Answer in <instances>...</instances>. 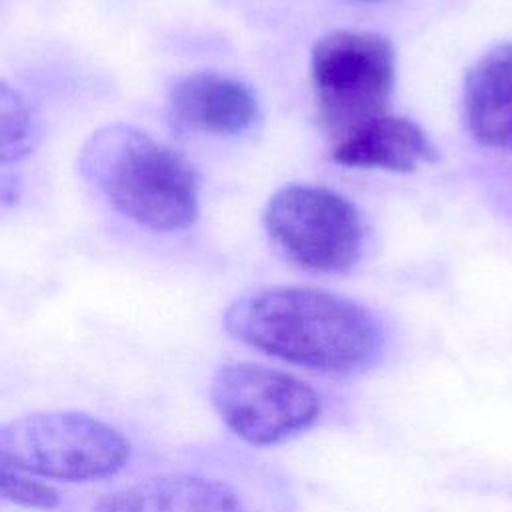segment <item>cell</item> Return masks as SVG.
<instances>
[{
  "instance_id": "cell-1",
  "label": "cell",
  "mask_w": 512,
  "mask_h": 512,
  "mask_svg": "<svg viewBox=\"0 0 512 512\" xmlns=\"http://www.w3.org/2000/svg\"><path fill=\"white\" fill-rule=\"evenodd\" d=\"M226 332L266 356L334 376L374 364L382 330L362 304L318 288L276 286L234 300Z\"/></svg>"
},
{
  "instance_id": "cell-2",
  "label": "cell",
  "mask_w": 512,
  "mask_h": 512,
  "mask_svg": "<svg viewBox=\"0 0 512 512\" xmlns=\"http://www.w3.org/2000/svg\"><path fill=\"white\" fill-rule=\"evenodd\" d=\"M78 170L122 216L148 230H186L198 218L190 162L136 126L98 128L80 148Z\"/></svg>"
},
{
  "instance_id": "cell-3",
  "label": "cell",
  "mask_w": 512,
  "mask_h": 512,
  "mask_svg": "<svg viewBox=\"0 0 512 512\" xmlns=\"http://www.w3.org/2000/svg\"><path fill=\"white\" fill-rule=\"evenodd\" d=\"M128 460L124 434L86 412H32L0 424V464L22 474L92 482L118 474Z\"/></svg>"
},
{
  "instance_id": "cell-4",
  "label": "cell",
  "mask_w": 512,
  "mask_h": 512,
  "mask_svg": "<svg viewBox=\"0 0 512 512\" xmlns=\"http://www.w3.org/2000/svg\"><path fill=\"white\" fill-rule=\"evenodd\" d=\"M310 72L320 118L338 140L386 114L396 82L394 46L374 32L336 30L314 44Z\"/></svg>"
},
{
  "instance_id": "cell-5",
  "label": "cell",
  "mask_w": 512,
  "mask_h": 512,
  "mask_svg": "<svg viewBox=\"0 0 512 512\" xmlns=\"http://www.w3.org/2000/svg\"><path fill=\"white\" fill-rule=\"evenodd\" d=\"M210 400L232 434L254 446L286 442L322 416V396L298 376L256 362L222 366Z\"/></svg>"
},
{
  "instance_id": "cell-6",
  "label": "cell",
  "mask_w": 512,
  "mask_h": 512,
  "mask_svg": "<svg viewBox=\"0 0 512 512\" xmlns=\"http://www.w3.org/2000/svg\"><path fill=\"white\" fill-rule=\"evenodd\" d=\"M264 226L274 244L314 272H342L362 254L364 228L356 206L316 184H288L266 204Z\"/></svg>"
},
{
  "instance_id": "cell-7",
  "label": "cell",
  "mask_w": 512,
  "mask_h": 512,
  "mask_svg": "<svg viewBox=\"0 0 512 512\" xmlns=\"http://www.w3.org/2000/svg\"><path fill=\"white\" fill-rule=\"evenodd\" d=\"M168 116L186 132L234 136L256 120L258 98L248 84L226 74L192 72L172 86Z\"/></svg>"
},
{
  "instance_id": "cell-8",
  "label": "cell",
  "mask_w": 512,
  "mask_h": 512,
  "mask_svg": "<svg viewBox=\"0 0 512 512\" xmlns=\"http://www.w3.org/2000/svg\"><path fill=\"white\" fill-rule=\"evenodd\" d=\"M94 512H244V504L222 480L172 472L104 494Z\"/></svg>"
},
{
  "instance_id": "cell-9",
  "label": "cell",
  "mask_w": 512,
  "mask_h": 512,
  "mask_svg": "<svg viewBox=\"0 0 512 512\" xmlns=\"http://www.w3.org/2000/svg\"><path fill=\"white\" fill-rule=\"evenodd\" d=\"M438 152L420 124L402 116L380 114L348 134L332 148V160L348 168L414 172L422 164L436 162Z\"/></svg>"
},
{
  "instance_id": "cell-10",
  "label": "cell",
  "mask_w": 512,
  "mask_h": 512,
  "mask_svg": "<svg viewBox=\"0 0 512 512\" xmlns=\"http://www.w3.org/2000/svg\"><path fill=\"white\" fill-rule=\"evenodd\" d=\"M464 120L482 146L512 150V42L488 50L466 74Z\"/></svg>"
},
{
  "instance_id": "cell-11",
  "label": "cell",
  "mask_w": 512,
  "mask_h": 512,
  "mask_svg": "<svg viewBox=\"0 0 512 512\" xmlns=\"http://www.w3.org/2000/svg\"><path fill=\"white\" fill-rule=\"evenodd\" d=\"M42 140V122L30 100L0 80V164L30 156Z\"/></svg>"
},
{
  "instance_id": "cell-12",
  "label": "cell",
  "mask_w": 512,
  "mask_h": 512,
  "mask_svg": "<svg viewBox=\"0 0 512 512\" xmlns=\"http://www.w3.org/2000/svg\"><path fill=\"white\" fill-rule=\"evenodd\" d=\"M0 500L34 510H54L60 504V496L50 484L28 478L4 464H0Z\"/></svg>"
},
{
  "instance_id": "cell-13",
  "label": "cell",
  "mask_w": 512,
  "mask_h": 512,
  "mask_svg": "<svg viewBox=\"0 0 512 512\" xmlns=\"http://www.w3.org/2000/svg\"><path fill=\"white\" fill-rule=\"evenodd\" d=\"M354 2H364V4H374V2H382V0H354Z\"/></svg>"
}]
</instances>
